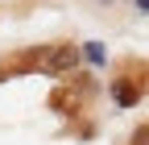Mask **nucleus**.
<instances>
[{
	"label": "nucleus",
	"instance_id": "f257e3e1",
	"mask_svg": "<svg viewBox=\"0 0 149 145\" xmlns=\"http://www.w3.org/2000/svg\"><path fill=\"white\" fill-rule=\"evenodd\" d=\"M79 58H83V46H46L42 54H33L29 66L46 70V75H62V70L79 66Z\"/></svg>",
	"mask_w": 149,
	"mask_h": 145
},
{
	"label": "nucleus",
	"instance_id": "39448f33",
	"mask_svg": "<svg viewBox=\"0 0 149 145\" xmlns=\"http://www.w3.org/2000/svg\"><path fill=\"white\" fill-rule=\"evenodd\" d=\"M104 4H112V0H104Z\"/></svg>",
	"mask_w": 149,
	"mask_h": 145
},
{
	"label": "nucleus",
	"instance_id": "7ed1b4c3",
	"mask_svg": "<svg viewBox=\"0 0 149 145\" xmlns=\"http://www.w3.org/2000/svg\"><path fill=\"white\" fill-rule=\"evenodd\" d=\"M83 62L104 66V62H108V46H104V42H87V46H83Z\"/></svg>",
	"mask_w": 149,
	"mask_h": 145
},
{
	"label": "nucleus",
	"instance_id": "20e7f679",
	"mask_svg": "<svg viewBox=\"0 0 149 145\" xmlns=\"http://www.w3.org/2000/svg\"><path fill=\"white\" fill-rule=\"evenodd\" d=\"M133 4H137V8H141V13H149V0H133Z\"/></svg>",
	"mask_w": 149,
	"mask_h": 145
},
{
	"label": "nucleus",
	"instance_id": "f03ea898",
	"mask_svg": "<svg viewBox=\"0 0 149 145\" xmlns=\"http://www.w3.org/2000/svg\"><path fill=\"white\" fill-rule=\"evenodd\" d=\"M112 100H116L120 108H133V104L141 100V87H137L133 79H116V83H112Z\"/></svg>",
	"mask_w": 149,
	"mask_h": 145
}]
</instances>
